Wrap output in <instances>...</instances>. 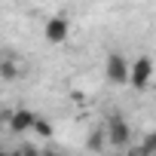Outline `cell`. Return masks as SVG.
Masks as SVG:
<instances>
[{
  "label": "cell",
  "instance_id": "1",
  "mask_svg": "<svg viewBox=\"0 0 156 156\" xmlns=\"http://www.w3.org/2000/svg\"><path fill=\"white\" fill-rule=\"evenodd\" d=\"M153 76H156L153 58H150V55H138V58L132 61V67H129V86L138 89V92H144V89L153 86Z\"/></svg>",
  "mask_w": 156,
  "mask_h": 156
},
{
  "label": "cell",
  "instance_id": "2",
  "mask_svg": "<svg viewBox=\"0 0 156 156\" xmlns=\"http://www.w3.org/2000/svg\"><path fill=\"white\" fill-rule=\"evenodd\" d=\"M104 132H107V144H110L113 150H126V147L132 144V126H129L119 113H113V116L107 119Z\"/></svg>",
  "mask_w": 156,
  "mask_h": 156
},
{
  "label": "cell",
  "instance_id": "3",
  "mask_svg": "<svg viewBox=\"0 0 156 156\" xmlns=\"http://www.w3.org/2000/svg\"><path fill=\"white\" fill-rule=\"evenodd\" d=\"M129 58L122 52H110L107 61H104V76H107V83L113 86H129Z\"/></svg>",
  "mask_w": 156,
  "mask_h": 156
},
{
  "label": "cell",
  "instance_id": "4",
  "mask_svg": "<svg viewBox=\"0 0 156 156\" xmlns=\"http://www.w3.org/2000/svg\"><path fill=\"white\" fill-rule=\"evenodd\" d=\"M67 34H70V22L64 19V16H52L46 25H43V37L49 40V43H64L67 40Z\"/></svg>",
  "mask_w": 156,
  "mask_h": 156
},
{
  "label": "cell",
  "instance_id": "5",
  "mask_svg": "<svg viewBox=\"0 0 156 156\" xmlns=\"http://www.w3.org/2000/svg\"><path fill=\"white\" fill-rule=\"evenodd\" d=\"M34 119H37V113H31L28 107H19V110L9 116V132H16V135H28V132L34 129Z\"/></svg>",
  "mask_w": 156,
  "mask_h": 156
},
{
  "label": "cell",
  "instance_id": "6",
  "mask_svg": "<svg viewBox=\"0 0 156 156\" xmlns=\"http://www.w3.org/2000/svg\"><path fill=\"white\" fill-rule=\"evenodd\" d=\"M0 80H6V83L19 80V64H16V58H3V61H0Z\"/></svg>",
  "mask_w": 156,
  "mask_h": 156
},
{
  "label": "cell",
  "instance_id": "7",
  "mask_svg": "<svg viewBox=\"0 0 156 156\" xmlns=\"http://www.w3.org/2000/svg\"><path fill=\"white\" fill-rule=\"evenodd\" d=\"M31 132H34V135H40V138H52V135H55V129H52V122H49L46 116H37Z\"/></svg>",
  "mask_w": 156,
  "mask_h": 156
},
{
  "label": "cell",
  "instance_id": "8",
  "mask_svg": "<svg viewBox=\"0 0 156 156\" xmlns=\"http://www.w3.org/2000/svg\"><path fill=\"white\" fill-rule=\"evenodd\" d=\"M138 150H141V153H156V132H147V135L141 138Z\"/></svg>",
  "mask_w": 156,
  "mask_h": 156
},
{
  "label": "cell",
  "instance_id": "9",
  "mask_svg": "<svg viewBox=\"0 0 156 156\" xmlns=\"http://www.w3.org/2000/svg\"><path fill=\"white\" fill-rule=\"evenodd\" d=\"M40 3H46V0H40Z\"/></svg>",
  "mask_w": 156,
  "mask_h": 156
}]
</instances>
